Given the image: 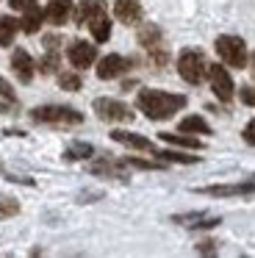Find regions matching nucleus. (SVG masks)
Wrapping results in <instances>:
<instances>
[{
	"mask_svg": "<svg viewBox=\"0 0 255 258\" xmlns=\"http://www.w3.org/2000/svg\"><path fill=\"white\" fill-rule=\"evenodd\" d=\"M139 111L153 122L175 117V111H180L186 106V95H172V92H161V89H142L136 97Z\"/></svg>",
	"mask_w": 255,
	"mask_h": 258,
	"instance_id": "f257e3e1",
	"label": "nucleus"
},
{
	"mask_svg": "<svg viewBox=\"0 0 255 258\" xmlns=\"http://www.w3.org/2000/svg\"><path fill=\"white\" fill-rule=\"evenodd\" d=\"M216 53H219L222 64H227V67H236V70H244L249 61V53H247V45H244L241 36L236 34H222L219 39H216Z\"/></svg>",
	"mask_w": 255,
	"mask_h": 258,
	"instance_id": "f03ea898",
	"label": "nucleus"
},
{
	"mask_svg": "<svg viewBox=\"0 0 255 258\" xmlns=\"http://www.w3.org/2000/svg\"><path fill=\"white\" fill-rule=\"evenodd\" d=\"M177 75H180L186 84H203V78L208 75V61H205L203 50H183L177 56Z\"/></svg>",
	"mask_w": 255,
	"mask_h": 258,
	"instance_id": "7ed1b4c3",
	"label": "nucleus"
},
{
	"mask_svg": "<svg viewBox=\"0 0 255 258\" xmlns=\"http://www.w3.org/2000/svg\"><path fill=\"white\" fill-rule=\"evenodd\" d=\"M31 117L36 122H44V125H81L83 122V114L75 111L70 106H39L31 111Z\"/></svg>",
	"mask_w": 255,
	"mask_h": 258,
	"instance_id": "20e7f679",
	"label": "nucleus"
},
{
	"mask_svg": "<svg viewBox=\"0 0 255 258\" xmlns=\"http://www.w3.org/2000/svg\"><path fill=\"white\" fill-rule=\"evenodd\" d=\"M94 114L105 122H131L133 111L125 106L122 100H114V97H97L94 100Z\"/></svg>",
	"mask_w": 255,
	"mask_h": 258,
	"instance_id": "39448f33",
	"label": "nucleus"
},
{
	"mask_svg": "<svg viewBox=\"0 0 255 258\" xmlns=\"http://www.w3.org/2000/svg\"><path fill=\"white\" fill-rule=\"evenodd\" d=\"M208 81H211L214 95L219 97L222 103H227L233 97V92H236V84H233L230 73H227L222 64H208Z\"/></svg>",
	"mask_w": 255,
	"mask_h": 258,
	"instance_id": "423d86ee",
	"label": "nucleus"
},
{
	"mask_svg": "<svg viewBox=\"0 0 255 258\" xmlns=\"http://www.w3.org/2000/svg\"><path fill=\"white\" fill-rule=\"evenodd\" d=\"M67 58H70V64L75 70H86V67H92L94 61H97V47L94 45H89V42H72L70 45V50H67Z\"/></svg>",
	"mask_w": 255,
	"mask_h": 258,
	"instance_id": "0eeeda50",
	"label": "nucleus"
},
{
	"mask_svg": "<svg viewBox=\"0 0 255 258\" xmlns=\"http://www.w3.org/2000/svg\"><path fill=\"white\" fill-rule=\"evenodd\" d=\"M131 67V61H128L125 56H119V53H111V56H103L97 61V78L100 81H111V78H119L125 70Z\"/></svg>",
	"mask_w": 255,
	"mask_h": 258,
	"instance_id": "6e6552de",
	"label": "nucleus"
},
{
	"mask_svg": "<svg viewBox=\"0 0 255 258\" xmlns=\"http://www.w3.org/2000/svg\"><path fill=\"white\" fill-rule=\"evenodd\" d=\"M72 17V0H50L44 9V20L50 25H67V20Z\"/></svg>",
	"mask_w": 255,
	"mask_h": 258,
	"instance_id": "1a4fd4ad",
	"label": "nucleus"
},
{
	"mask_svg": "<svg viewBox=\"0 0 255 258\" xmlns=\"http://www.w3.org/2000/svg\"><path fill=\"white\" fill-rule=\"evenodd\" d=\"M200 195H208V197H238V195H252L255 183H230V186H203L197 189Z\"/></svg>",
	"mask_w": 255,
	"mask_h": 258,
	"instance_id": "9d476101",
	"label": "nucleus"
},
{
	"mask_svg": "<svg viewBox=\"0 0 255 258\" xmlns=\"http://www.w3.org/2000/svg\"><path fill=\"white\" fill-rule=\"evenodd\" d=\"M114 14L119 23L125 25H136L142 20V3L139 0H116L114 3Z\"/></svg>",
	"mask_w": 255,
	"mask_h": 258,
	"instance_id": "9b49d317",
	"label": "nucleus"
},
{
	"mask_svg": "<svg viewBox=\"0 0 255 258\" xmlns=\"http://www.w3.org/2000/svg\"><path fill=\"white\" fill-rule=\"evenodd\" d=\"M111 139L119 142V145H125V147H133V150H150V153L155 150L153 142H150L147 136H142V134H131V131H111Z\"/></svg>",
	"mask_w": 255,
	"mask_h": 258,
	"instance_id": "f8f14e48",
	"label": "nucleus"
},
{
	"mask_svg": "<svg viewBox=\"0 0 255 258\" xmlns=\"http://www.w3.org/2000/svg\"><path fill=\"white\" fill-rule=\"evenodd\" d=\"M11 70H14V75L22 84H28V81L33 78V58L28 56L25 50H14V56H11Z\"/></svg>",
	"mask_w": 255,
	"mask_h": 258,
	"instance_id": "ddd939ff",
	"label": "nucleus"
},
{
	"mask_svg": "<svg viewBox=\"0 0 255 258\" xmlns=\"http://www.w3.org/2000/svg\"><path fill=\"white\" fill-rule=\"evenodd\" d=\"M105 14V3L103 0H83L78 6V25H89L94 17Z\"/></svg>",
	"mask_w": 255,
	"mask_h": 258,
	"instance_id": "4468645a",
	"label": "nucleus"
},
{
	"mask_svg": "<svg viewBox=\"0 0 255 258\" xmlns=\"http://www.w3.org/2000/svg\"><path fill=\"white\" fill-rule=\"evenodd\" d=\"M161 139H164L166 145L186 147V150H203V142L192 134H183V131H177V134H161Z\"/></svg>",
	"mask_w": 255,
	"mask_h": 258,
	"instance_id": "2eb2a0df",
	"label": "nucleus"
},
{
	"mask_svg": "<svg viewBox=\"0 0 255 258\" xmlns=\"http://www.w3.org/2000/svg\"><path fill=\"white\" fill-rule=\"evenodd\" d=\"M42 23H44V12L36 9V6H31V9H25V14H22L20 28L25 31V34H36V31L42 28Z\"/></svg>",
	"mask_w": 255,
	"mask_h": 258,
	"instance_id": "dca6fc26",
	"label": "nucleus"
},
{
	"mask_svg": "<svg viewBox=\"0 0 255 258\" xmlns=\"http://www.w3.org/2000/svg\"><path fill=\"white\" fill-rule=\"evenodd\" d=\"M177 131H183V134H197V136H205V134H211V125L205 122L203 117H197V114H192V117H183L180 119V125H177Z\"/></svg>",
	"mask_w": 255,
	"mask_h": 258,
	"instance_id": "f3484780",
	"label": "nucleus"
},
{
	"mask_svg": "<svg viewBox=\"0 0 255 258\" xmlns=\"http://www.w3.org/2000/svg\"><path fill=\"white\" fill-rule=\"evenodd\" d=\"M139 45H144L150 53H155L161 47V31L155 25H142V31H139Z\"/></svg>",
	"mask_w": 255,
	"mask_h": 258,
	"instance_id": "a211bd4d",
	"label": "nucleus"
},
{
	"mask_svg": "<svg viewBox=\"0 0 255 258\" xmlns=\"http://www.w3.org/2000/svg\"><path fill=\"white\" fill-rule=\"evenodd\" d=\"M20 31V20L14 17H0V47H9Z\"/></svg>",
	"mask_w": 255,
	"mask_h": 258,
	"instance_id": "6ab92c4d",
	"label": "nucleus"
},
{
	"mask_svg": "<svg viewBox=\"0 0 255 258\" xmlns=\"http://www.w3.org/2000/svg\"><path fill=\"white\" fill-rule=\"evenodd\" d=\"M89 31H92L94 42H105L111 36V20L105 17V14H100V17H94L92 23H89Z\"/></svg>",
	"mask_w": 255,
	"mask_h": 258,
	"instance_id": "aec40b11",
	"label": "nucleus"
},
{
	"mask_svg": "<svg viewBox=\"0 0 255 258\" xmlns=\"http://www.w3.org/2000/svg\"><path fill=\"white\" fill-rule=\"evenodd\" d=\"M94 156V147L86 145V142H78V145H70L64 150V158H70V161H81V158H89Z\"/></svg>",
	"mask_w": 255,
	"mask_h": 258,
	"instance_id": "412c9836",
	"label": "nucleus"
},
{
	"mask_svg": "<svg viewBox=\"0 0 255 258\" xmlns=\"http://www.w3.org/2000/svg\"><path fill=\"white\" fill-rule=\"evenodd\" d=\"M153 156H158L161 161H177V164H197L200 161L197 156H183V153H175V150H153Z\"/></svg>",
	"mask_w": 255,
	"mask_h": 258,
	"instance_id": "4be33fe9",
	"label": "nucleus"
},
{
	"mask_svg": "<svg viewBox=\"0 0 255 258\" xmlns=\"http://www.w3.org/2000/svg\"><path fill=\"white\" fill-rule=\"evenodd\" d=\"M58 86L64 92H78L83 86V81H81V75H78V73H61L58 75Z\"/></svg>",
	"mask_w": 255,
	"mask_h": 258,
	"instance_id": "5701e85b",
	"label": "nucleus"
},
{
	"mask_svg": "<svg viewBox=\"0 0 255 258\" xmlns=\"http://www.w3.org/2000/svg\"><path fill=\"white\" fill-rule=\"evenodd\" d=\"M92 172H108V175H114V178H122V164L100 161V164H92Z\"/></svg>",
	"mask_w": 255,
	"mask_h": 258,
	"instance_id": "b1692460",
	"label": "nucleus"
},
{
	"mask_svg": "<svg viewBox=\"0 0 255 258\" xmlns=\"http://www.w3.org/2000/svg\"><path fill=\"white\" fill-rule=\"evenodd\" d=\"M14 214H20V203L11 200V197H3V200H0V219H9V217H14Z\"/></svg>",
	"mask_w": 255,
	"mask_h": 258,
	"instance_id": "393cba45",
	"label": "nucleus"
},
{
	"mask_svg": "<svg viewBox=\"0 0 255 258\" xmlns=\"http://www.w3.org/2000/svg\"><path fill=\"white\" fill-rule=\"evenodd\" d=\"M55 67H58V56H55V50H47V56L42 58L39 70H42L44 75H50V73H55Z\"/></svg>",
	"mask_w": 255,
	"mask_h": 258,
	"instance_id": "a878e982",
	"label": "nucleus"
},
{
	"mask_svg": "<svg viewBox=\"0 0 255 258\" xmlns=\"http://www.w3.org/2000/svg\"><path fill=\"white\" fill-rule=\"evenodd\" d=\"M238 97H241L244 106H252V108H255V86H241Z\"/></svg>",
	"mask_w": 255,
	"mask_h": 258,
	"instance_id": "bb28decb",
	"label": "nucleus"
},
{
	"mask_svg": "<svg viewBox=\"0 0 255 258\" xmlns=\"http://www.w3.org/2000/svg\"><path fill=\"white\" fill-rule=\"evenodd\" d=\"M0 97H3V100L17 103V95H14V89H11V84L6 78H0Z\"/></svg>",
	"mask_w": 255,
	"mask_h": 258,
	"instance_id": "cd10ccee",
	"label": "nucleus"
},
{
	"mask_svg": "<svg viewBox=\"0 0 255 258\" xmlns=\"http://www.w3.org/2000/svg\"><path fill=\"white\" fill-rule=\"evenodd\" d=\"M128 164H131V167H136V169H158L161 167L158 161H142V158H128Z\"/></svg>",
	"mask_w": 255,
	"mask_h": 258,
	"instance_id": "c85d7f7f",
	"label": "nucleus"
},
{
	"mask_svg": "<svg viewBox=\"0 0 255 258\" xmlns=\"http://www.w3.org/2000/svg\"><path fill=\"white\" fill-rule=\"evenodd\" d=\"M244 142H247V145H255V119H249L247 125H244Z\"/></svg>",
	"mask_w": 255,
	"mask_h": 258,
	"instance_id": "c756f323",
	"label": "nucleus"
},
{
	"mask_svg": "<svg viewBox=\"0 0 255 258\" xmlns=\"http://www.w3.org/2000/svg\"><path fill=\"white\" fill-rule=\"evenodd\" d=\"M9 6L17 9V12H25V9L36 6V0H9Z\"/></svg>",
	"mask_w": 255,
	"mask_h": 258,
	"instance_id": "7c9ffc66",
	"label": "nucleus"
},
{
	"mask_svg": "<svg viewBox=\"0 0 255 258\" xmlns=\"http://www.w3.org/2000/svg\"><path fill=\"white\" fill-rule=\"evenodd\" d=\"M197 250H200V252H214V241H203Z\"/></svg>",
	"mask_w": 255,
	"mask_h": 258,
	"instance_id": "2f4dec72",
	"label": "nucleus"
},
{
	"mask_svg": "<svg viewBox=\"0 0 255 258\" xmlns=\"http://www.w3.org/2000/svg\"><path fill=\"white\" fill-rule=\"evenodd\" d=\"M249 64H252V78H255V53H252V61H249Z\"/></svg>",
	"mask_w": 255,
	"mask_h": 258,
	"instance_id": "473e14b6",
	"label": "nucleus"
}]
</instances>
